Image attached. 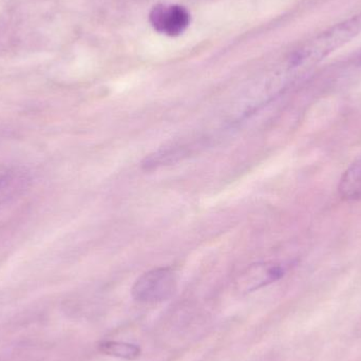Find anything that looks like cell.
Instances as JSON below:
<instances>
[{"mask_svg": "<svg viewBox=\"0 0 361 361\" xmlns=\"http://www.w3.org/2000/svg\"><path fill=\"white\" fill-rule=\"evenodd\" d=\"M361 33V13L333 25L316 36L313 40L297 51L292 59L294 67L315 65L334 51L338 50Z\"/></svg>", "mask_w": 361, "mask_h": 361, "instance_id": "obj_1", "label": "cell"}, {"mask_svg": "<svg viewBox=\"0 0 361 361\" xmlns=\"http://www.w3.org/2000/svg\"><path fill=\"white\" fill-rule=\"evenodd\" d=\"M177 277L169 267H159L146 271L133 284V299L142 303H159L166 301L175 294Z\"/></svg>", "mask_w": 361, "mask_h": 361, "instance_id": "obj_2", "label": "cell"}, {"mask_svg": "<svg viewBox=\"0 0 361 361\" xmlns=\"http://www.w3.org/2000/svg\"><path fill=\"white\" fill-rule=\"evenodd\" d=\"M149 20L157 32L175 37L186 31L190 14L179 4H158L150 12Z\"/></svg>", "mask_w": 361, "mask_h": 361, "instance_id": "obj_3", "label": "cell"}, {"mask_svg": "<svg viewBox=\"0 0 361 361\" xmlns=\"http://www.w3.org/2000/svg\"><path fill=\"white\" fill-rule=\"evenodd\" d=\"M284 275V269L279 264L257 265L248 273L243 288L246 290H256L267 284L279 280Z\"/></svg>", "mask_w": 361, "mask_h": 361, "instance_id": "obj_4", "label": "cell"}, {"mask_svg": "<svg viewBox=\"0 0 361 361\" xmlns=\"http://www.w3.org/2000/svg\"><path fill=\"white\" fill-rule=\"evenodd\" d=\"M338 192L345 201L361 200V158L343 173L339 182Z\"/></svg>", "mask_w": 361, "mask_h": 361, "instance_id": "obj_5", "label": "cell"}, {"mask_svg": "<svg viewBox=\"0 0 361 361\" xmlns=\"http://www.w3.org/2000/svg\"><path fill=\"white\" fill-rule=\"evenodd\" d=\"M99 350L103 354L121 360H135L141 355V348L124 341H104L99 343Z\"/></svg>", "mask_w": 361, "mask_h": 361, "instance_id": "obj_6", "label": "cell"}]
</instances>
